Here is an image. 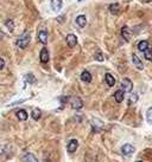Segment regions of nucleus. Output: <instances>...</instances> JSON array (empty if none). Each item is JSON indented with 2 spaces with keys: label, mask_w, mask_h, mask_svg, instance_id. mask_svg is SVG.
Returning <instances> with one entry per match:
<instances>
[{
  "label": "nucleus",
  "mask_w": 152,
  "mask_h": 162,
  "mask_svg": "<svg viewBox=\"0 0 152 162\" xmlns=\"http://www.w3.org/2000/svg\"><path fill=\"white\" fill-rule=\"evenodd\" d=\"M143 2H150V1H152V0H141Z\"/></svg>",
  "instance_id": "nucleus-29"
},
{
  "label": "nucleus",
  "mask_w": 152,
  "mask_h": 162,
  "mask_svg": "<svg viewBox=\"0 0 152 162\" xmlns=\"http://www.w3.org/2000/svg\"><path fill=\"white\" fill-rule=\"evenodd\" d=\"M30 40H31V37H30V33H24L20 36V38L17 40V46L19 49H26L27 45L30 44Z\"/></svg>",
  "instance_id": "nucleus-1"
},
{
  "label": "nucleus",
  "mask_w": 152,
  "mask_h": 162,
  "mask_svg": "<svg viewBox=\"0 0 152 162\" xmlns=\"http://www.w3.org/2000/svg\"><path fill=\"white\" fill-rule=\"evenodd\" d=\"M144 53H145V58H146L147 60H152V47L149 46Z\"/></svg>",
  "instance_id": "nucleus-24"
},
{
  "label": "nucleus",
  "mask_w": 152,
  "mask_h": 162,
  "mask_svg": "<svg viewBox=\"0 0 152 162\" xmlns=\"http://www.w3.org/2000/svg\"><path fill=\"white\" fill-rule=\"evenodd\" d=\"M71 107L74 109H81L83 107V102L80 97H73L71 98Z\"/></svg>",
  "instance_id": "nucleus-6"
},
{
  "label": "nucleus",
  "mask_w": 152,
  "mask_h": 162,
  "mask_svg": "<svg viewBox=\"0 0 152 162\" xmlns=\"http://www.w3.org/2000/svg\"><path fill=\"white\" fill-rule=\"evenodd\" d=\"M27 112L24 110V109H20V110H18L17 111V117L20 119V121H25V119H27Z\"/></svg>",
  "instance_id": "nucleus-18"
},
{
  "label": "nucleus",
  "mask_w": 152,
  "mask_h": 162,
  "mask_svg": "<svg viewBox=\"0 0 152 162\" xmlns=\"http://www.w3.org/2000/svg\"><path fill=\"white\" fill-rule=\"evenodd\" d=\"M119 11H120L119 4H112V5H109V12L112 14H118Z\"/></svg>",
  "instance_id": "nucleus-19"
},
{
  "label": "nucleus",
  "mask_w": 152,
  "mask_h": 162,
  "mask_svg": "<svg viewBox=\"0 0 152 162\" xmlns=\"http://www.w3.org/2000/svg\"><path fill=\"white\" fill-rule=\"evenodd\" d=\"M121 36H122V38H124L125 40H127V42L131 39V31L127 26H124V27L121 29Z\"/></svg>",
  "instance_id": "nucleus-11"
},
{
  "label": "nucleus",
  "mask_w": 152,
  "mask_h": 162,
  "mask_svg": "<svg viewBox=\"0 0 152 162\" xmlns=\"http://www.w3.org/2000/svg\"><path fill=\"white\" fill-rule=\"evenodd\" d=\"M95 59H96V60H99V62H102V60H103L102 53H101V52H96V54H95Z\"/></svg>",
  "instance_id": "nucleus-27"
},
{
  "label": "nucleus",
  "mask_w": 152,
  "mask_h": 162,
  "mask_svg": "<svg viewBox=\"0 0 152 162\" xmlns=\"http://www.w3.org/2000/svg\"><path fill=\"white\" fill-rule=\"evenodd\" d=\"M51 9L55 12L61 11V9H62V0H51Z\"/></svg>",
  "instance_id": "nucleus-10"
},
{
  "label": "nucleus",
  "mask_w": 152,
  "mask_h": 162,
  "mask_svg": "<svg viewBox=\"0 0 152 162\" xmlns=\"http://www.w3.org/2000/svg\"><path fill=\"white\" fill-rule=\"evenodd\" d=\"M137 101H138V94H132L130 97V101H128V103H130V104H134Z\"/></svg>",
  "instance_id": "nucleus-25"
},
{
  "label": "nucleus",
  "mask_w": 152,
  "mask_h": 162,
  "mask_svg": "<svg viewBox=\"0 0 152 162\" xmlns=\"http://www.w3.org/2000/svg\"><path fill=\"white\" fill-rule=\"evenodd\" d=\"M25 82L26 83H29V84H34L36 83V77L33 76V74H27V75L25 76Z\"/></svg>",
  "instance_id": "nucleus-21"
},
{
  "label": "nucleus",
  "mask_w": 152,
  "mask_h": 162,
  "mask_svg": "<svg viewBox=\"0 0 152 162\" xmlns=\"http://www.w3.org/2000/svg\"><path fill=\"white\" fill-rule=\"evenodd\" d=\"M67 44L69 47H74L76 44H77V37L73 33H69L67 36Z\"/></svg>",
  "instance_id": "nucleus-4"
},
{
  "label": "nucleus",
  "mask_w": 152,
  "mask_h": 162,
  "mask_svg": "<svg viewBox=\"0 0 152 162\" xmlns=\"http://www.w3.org/2000/svg\"><path fill=\"white\" fill-rule=\"evenodd\" d=\"M121 151H122V154L124 155H126V156H130V155H132L134 151H136V148L132 146V144H124L122 146V148H121Z\"/></svg>",
  "instance_id": "nucleus-3"
},
{
  "label": "nucleus",
  "mask_w": 152,
  "mask_h": 162,
  "mask_svg": "<svg viewBox=\"0 0 152 162\" xmlns=\"http://www.w3.org/2000/svg\"><path fill=\"white\" fill-rule=\"evenodd\" d=\"M81 79H82V82H85V83H90V82H92V75H90V72L87 71V70H85V71L81 74Z\"/></svg>",
  "instance_id": "nucleus-13"
},
{
  "label": "nucleus",
  "mask_w": 152,
  "mask_h": 162,
  "mask_svg": "<svg viewBox=\"0 0 152 162\" xmlns=\"http://www.w3.org/2000/svg\"><path fill=\"white\" fill-rule=\"evenodd\" d=\"M121 87H122L121 90L124 92H131L132 89H133V83H132V81L128 79V78H124L122 82H121Z\"/></svg>",
  "instance_id": "nucleus-2"
},
{
  "label": "nucleus",
  "mask_w": 152,
  "mask_h": 162,
  "mask_svg": "<svg viewBox=\"0 0 152 162\" xmlns=\"http://www.w3.org/2000/svg\"><path fill=\"white\" fill-rule=\"evenodd\" d=\"M38 40H39L42 44L48 43V33L45 32L44 30L39 31V33H38Z\"/></svg>",
  "instance_id": "nucleus-15"
},
{
  "label": "nucleus",
  "mask_w": 152,
  "mask_h": 162,
  "mask_svg": "<svg viewBox=\"0 0 152 162\" xmlns=\"http://www.w3.org/2000/svg\"><path fill=\"white\" fill-rule=\"evenodd\" d=\"M77 147H78V142H77V140H70L69 141V143H68V146H67V149H68L69 153H74V151H76Z\"/></svg>",
  "instance_id": "nucleus-8"
},
{
  "label": "nucleus",
  "mask_w": 152,
  "mask_h": 162,
  "mask_svg": "<svg viewBox=\"0 0 152 162\" xmlns=\"http://www.w3.org/2000/svg\"><path fill=\"white\" fill-rule=\"evenodd\" d=\"M92 122H93V123H92V127H93V130H94L95 133H99L100 130H102V128H103V123H102L100 119H93Z\"/></svg>",
  "instance_id": "nucleus-7"
},
{
  "label": "nucleus",
  "mask_w": 152,
  "mask_h": 162,
  "mask_svg": "<svg viewBox=\"0 0 152 162\" xmlns=\"http://www.w3.org/2000/svg\"><path fill=\"white\" fill-rule=\"evenodd\" d=\"M146 119H147V122L149 123H151L152 124V107L149 110H147V112H146Z\"/></svg>",
  "instance_id": "nucleus-26"
},
{
  "label": "nucleus",
  "mask_w": 152,
  "mask_h": 162,
  "mask_svg": "<svg viewBox=\"0 0 152 162\" xmlns=\"http://www.w3.org/2000/svg\"><path fill=\"white\" fill-rule=\"evenodd\" d=\"M76 24L80 26V27H85L86 25H87V18H86V16H78L77 18H76Z\"/></svg>",
  "instance_id": "nucleus-12"
},
{
  "label": "nucleus",
  "mask_w": 152,
  "mask_h": 162,
  "mask_svg": "<svg viewBox=\"0 0 152 162\" xmlns=\"http://www.w3.org/2000/svg\"><path fill=\"white\" fill-rule=\"evenodd\" d=\"M132 62H133V64L136 65L139 70H143V69H144V64H143V62L139 59V57H138L137 54H132Z\"/></svg>",
  "instance_id": "nucleus-9"
},
{
  "label": "nucleus",
  "mask_w": 152,
  "mask_h": 162,
  "mask_svg": "<svg viewBox=\"0 0 152 162\" xmlns=\"http://www.w3.org/2000/svg\"><path fill=\"white\" fill-rule=\"evenodd\" d=\"M5 25H6V27H7V30H9L10 32H12V31L14 30V24H13V22H12L11 19L6 20V22H5Z\"/></svg>",
  "instance_id": "nucleus-23"
},
{
  "label": "nucleus",
  "mask_w": 152,
  "mask_h": 162,
  "mask_svg": "<svg viewBox=\"0 0 152 162\" xmlns=\"http://www.w3.org/2000/svg\"><path fill=\"white\" fill-rule=\"evenodd\" d=\"M23 161L24 162H38V160L36 159V156L31 154V153H26L24 156H23Z\"/></svg>",
  "instance_id": "nucleus-14"
},
{
  "label": "nucleus",
  "mask_w": 152,
  "mask_h": 162,
  "mask_svg": "<svg viewBox=\"0 0 152 162\" xmlns=\"http://www.w3.org/2000/svg\"><path fill=\"white\" fill-rule=\"evenodd\" d=\"M149 46H150V45H149V43H147L146 40H141L140 43L138 44V49H139V51H141V52H145L146 49H147Z\"/></svg>",
  "instance_id": "nucleus-22"
},
{
  "label": "nucleus",
  "mask_w": 152,
  "mask_h": 162,
  "mask_svg": "<svg viewBox=\"0 0 152 162\" xmlns=\"http://www.w3.org/2000/svg\"><path fill=\"white\" fill-rule=\"evenodd\" d=\"M114 98H115V101L118 102V103H121L122 101H124V91L120 89V90H117L115 91V94H114Z\"/></svg>",
  "instance_id": "nucleus-17"
},
{
  "label": "nucleus",
  "mask_w": 152,
  "mask_h": 162,
  "mask_svg": "<svg viewBox=\"0 0 152 162\" xmlns=\"http://www.w3.org/2000/svg\"><path fill=\"white\" fill-rule=\"evenodd\" d=\"M105 81H106L107 85H109V87H114V84H115V79H114V77L110 74H106L105 75Z\"/></svg>",
  "instance_id": "nucleus-16"
},
{
  "label": "nucleus",
  "mask_w": 152,
  "mask_h": 162,
  "mask_svg": "<svg viewBox=\"0 0 152 162\" xmlns=\"http://www.w3.org/2000/svg\"><path fill=\"white\" fill-rule=\"evenodd\" d=\"M39 59L42 63H48L49 62V51L46 47H43L41 50V53H39Z\"/></svg>",
  "instance_id": "nucleus-5"
},
{
  "label": "nucleus",
  "mask_w": 152,
  "mask_h": 162,
  "mask_svg": "<svg viewBox=\"0 0 152 162\" xmlns=\"http://www.w3.org/2000/svg\"><path fill=\"white\" fill-rule=\"evenodd\" d=\"M137 162H143V161H137Z\"/></svg>",
  "instance_id": "nucleus-30"
},
{
  "label": "nucleus",
  "mask_w": 152,
  "mask_h": 162,
  "mask_svg": "<svg viewBox=\"0 0 152 162\" xmlns=\"http://www.w3.org/2000/svg\"><path fill=\"white\" fill-rule=\"evenodd\" d=\"M78 1H82V0H78Z\"/></svg>",
  "instance_id": "nucleus-31"
},
{
  "label": "nucleus",
  "mask_w": 152,
  "mask_h": 162,
  "mask_svg": "<svg viewBox=\"0 0 152 162\" xmlns=\"http://www.w3.org/2000/svg\"><path fill=\"white\" fill-rule=\"evenodd\" d=\"M31 116L34 121H38V119L42 117V111L39 109H33L32 112H31Z\"/></svg>",
  "instance_id": "nucleus-20"
},
{
  "label": "nucleus",
  "mask_w": 152,
  "mask_h": 162,
  "mask_svg": "<svg viewBox=\"0 0 152 162\" xmlns=\"http://www.w3.org/2000/svg\"><path fill=\"white\" fill-rule=\"evenodd\" d=\"M4 66H5V62H4V59L0 57V70H2Z\"/></svg>",
  "instance_id": "nucleus-28"
}]
</instances>
